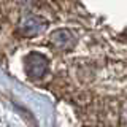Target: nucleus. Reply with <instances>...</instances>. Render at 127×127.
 <instances>
[{
	"label": "nucleus",
	"mask_w": 127,
	"mask_h": 127,
	"mask_svg": "<svg viewBox=\"0 0 127 127\" xmlns=\"http://www.w3.org/2000/svg\"><path fill=\"white\" fill-rule=\"evenodd\" d=\"M48 62L46 59L43 57L41 54H30L27 56V61H26V70L27 73L30 75L32 78H40L43 73L46 71Z\"/></svg>",
	"instance_id": "nucleus-1"
},
{
	"label": "nucleus",
	"mask_w": 127,
	"mask_h": 127,
	"mask_svg": "<svg viewBox=\"0 0 127 127\" xmlns=\"http://www.w3.org/2000/svg\"><path fill=\"white\" fill-rule=\"evenodd\" d=\"M53 38H59V41H54L59 48H62V46H68L70 43L73 41V37H71V35H70L67 30H59V32H56Z\"/></svg>",
	"instance_id": "nucleus-2"
}]
</instances>
